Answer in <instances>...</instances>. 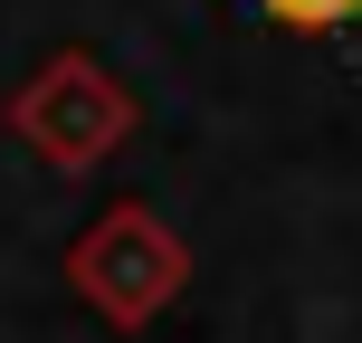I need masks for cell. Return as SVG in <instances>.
I'll list each match as a JSON object with an SVG mask.
<instances>
[{
	"label": "cell",
	"instance_id": "obj_1",
	"mask_svg": "<svg viewBox=\"0 0 362 343\" xmlns=\"http://www.w3.org/2000/svg\"><path fill=\"white\" fill-rule=\"evenodd\" d=\"M257 10H276V19H296V29H334V19H353L362 0H257Z\"/></svg>",
	"mask_w": 362,
	"mask_h": 343
}]
</instances>
